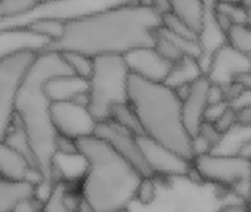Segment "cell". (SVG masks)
I'll return each instance as SVG.
<instances>
[{"mask_svg": "<svg viewBox=\"0 0 251 212\" xmlns=\"http://www.w3.org/2000/svg\"><path fill=\"white\" fill-rule=\"evenodd\" d=\"M235 83H238L244 90H250L251 91V71L242 72L235 78Z\"/></svg>", "mask_w": 251, "mask_h": 212, "instance_id": "cell-29", "label": "cell"}, {"mask_svg": "<svg viewBox=\"0 0 251 212\" xmlns=\"http://www.w3.org/2000/svg\"><path fill=\"white\" fill-rule=\"evenodd\" d=\"M50 118L56 134L73 142L95 136L98 126L86 106L74 102L50 103Z\"/></svg>", "mask_w": 251, "mask_h": 212, "instance_id": "cell-8", "label": "cell"}, {"mask_svg": "<svg viewBox=\"0 0 251 212\" xmlns=\"http://www.w3.org/2000/svg\"><path fill=\"white\" fill-rule=\"evenodd\" d=\"M37 52L20 50L0 58V143L15 120V97Z\"/></svg>", "mask_w": 251, "mask_h": 212, "instance_id": "cell-6", "label": "cell"}, {"mask_svg": "<svg viewBox=\"0 0 251 212\" xmlns=\"http://www.w3.org/2000/svg\"><path fill=\"white\" fill-rule=\"evenodd\" d=\"M68 66L70 72L81 80L89 81L92 71H93V59L89 56H84L81 53H74V52H67V53H59Z\"/></svg>", "mask_w": 251, "mask_h": 212, "instance_id": "cell-21", "label": "cell"}, {"mask_svg": "<svg viewBox=\"0 0 251 212\" xmlns=\"http://www.w3.org/2000/svg\"><path fill=\"white\" fill-rule=\"evenodd\" d=\"M160 27L161 17L151 2H114L106 8L67 20L59 39L49 43L45 50L74 52L92 59L124 56L136 49L154 47Z\"/></svg>", "mask_w": 251, "mask_h": 212, "instance_id": "cell-1", "label": "cell"}, {"mask_svg": "<svg viewBox=\"0 0 251 212\" xmlns=\"http://www.w3.org/2000/svg\"><path fill=\"white\" fill-rule=\"evenodd\" d=\"M87 88L89 84L86 80H81L73 74H65L48 80L45 84V94L50 103L74 102L87 108L89 105Z\"/></svg>", "mask_w": 251, "mask_h": 212, "instance_id": "cell-14", "label": "cell"}, {"mask_svg": "<svg viewBox=\"0 0 251 212\" xmlns=\"http://www.w3.org/2000/svg\"><path fill=\"white\" fill-rule=\"evenodd\" d=\"M229 106L233 111H239V109L248 108V106H251V91L242 88L239 91V94L233 100L229 102Z\"/></svg>", "mask_w": 251, "mask_h": 212, "instance_id": "cell-26", "label": "cell"}, {"mask_svg": "<svg viewBox=\"0 0 251 212\" xmlns=\"http://www.w3.org/2000/svg\"><path fill=\"white\" fill-rule=\"evenodd\" d=\"M217 212H251L250 203L247 202H232V203H226L223 205Z\"/></svg>", "mask_w": 251, "mask_h": 212, "instance_id": "cell-27", "label": "cell"}, {"mask_svg": "<svg viewBox=\"0 0 251 212\" xmlns=\"http://www.w3.org/2000/svg\"><path fill=\"white\" fill-rule=\"evenodd\" d=\"M208 80L205 77H201L191 84L188 94L182 100V121L191 139L197 136L201 124L204 123V114L208 106Z\"/></svg>", "mask_w": 251, "mask_h": 212, "instance_id": "cell-13", "label": "cell"}, {"mask_svg": "<svg viewBox=\"0 0 251 212\" xmlns=\"http://www.w3.org/2000/svg\"><path fill=\"white\" fill-rule=\"evenodd\" d=\"M95 136L103 140L121 159L135 168L142 178H154L139 146V137L118 127L112 121H103L96 126Z\"/></svg>", "mask_w": 251, "mask_h": 212, "instance_id": "cell-9", "label": "cell"}, {"mask_svg": "<svg viewBox=\"0 0 251 212\" xmlns=\"http://www.w3.org/2000/svg\"><path fill=\"white\" fill-rule=\"evenodd\" d=\"M214 8L225 14L232 25H247V11L241 2H214Z\"/></svg>", "mask_w": 251, "mask_h": 212, "instance_id": "cell-23", "label": "cell"}, {"mask_svg": "<svg viewBox=\"0 0 251 212\" xmlns=\"http://www.w3.org/2000/svg\"><path fill=\"white\" fill-rule=\"evenodd\" d=\"M36 183L0 178V212H14L24 200L34 196Z\"/></svg>", "mask_w": 251, "mask_h": 212, "instance_id": "cell-16", "label": "cell"}, {"mask_svg": "<svg viewBox=\"0 0 251 212\" xmlns=\"http://www.w3.org/2000/svg\"><path fill=\"white\" fill-rule=\"evenodd\" d=\"M108 121H112L114 124H117L118 127L124 128L126 131L132 133L136 137H142L144 136L141 123H139L135 111L132 109V106L129 103H121V105L114 106V108L111 109Z\"/></svg>", "mask_w": 251, "mask_h": 212, "instance_id": "cell-19", "label": "cell"}, {"mask_svg": "<svg viewBox=\"0 0 251 212\" xmlns=\"http://www.w3.org/2000/svg\"><path fill=\"white\" fill-rule=\"evenodd\" d=\"M213 126L223 136L225 133H227L230 128H233L236 126V114H235V111L229 106V108L223 112V115Z\"/></svg>", "mask_w": 251, "mask_h": 212, "instance_id": "cell-24", "label": "cell"}, {"mask_svg": "<svg viewBox=\"0 0 251 212\" xmlns=\"http://www.w3.org/2000/svg\"><path fill=\"white\" fill-rule=\"evenodd\" d=\"M170 12L198 37L204 24L205 2H201V0H175V2H170Z\"/></svg>", "mask_w": 251, "mask_h": 212, "instance_id": "cell-17", "label": "cell"}, {"mask_svg": "<svg viewBox=\"0 0 251 212\" xmlns=\"http://www.w3.org/2000/svg\"><path fill=\"white\" fill-rule=\"evenodd\" d=\"M132 75L151 83H164L172 64L158 55L154 47H142L123 56Z\"/></svg>", "mask_w": 251, "mask_h": 212, "instance_id": "cell-12", "label": "cell"}, {"mask_svg": "<svg viewBox=\"0 0 251 212\" xmlns=\"http://www.w3.org/2000/svg\"><path fill=\"white\" fill-rule=\"evenodd\" d=\"M138 140L145 162L154 178H176L189 175L192 170L191 162L145 136Z\"/></svg>", "mask_w": 251, "mask_h": 212, "instance_id": "cell-10", "label": "cell"}, {"mask_svg": "<svg viewBox=\"0 0 251 212\" xmlns=\"http://www.w3.org/2000/svg\"><path fill=\"white\" fill-rule=\"evenodd\" d=\"M86 161L80 194L93 212H126L136 199L141 174L96 136L75 142Z\"/></svg>", "mask_w": 251, "mask_h": 212, "instance_id": "cell-3", "label": "cell"}, {"mask_svg": "<svg viewBox=\"0 0 251 212\" xmlns=\"http://www.w3.org/2000/svg\"><path fill=\"white\" fill-rule=\"evenodd\" d=\"M126 212H129V211H126Z\"/></svg>", "mask_w": 251, "mask_h": 212, "instance_id": "cell-31", "label": "cell"}, {"mask_svg": "<svg viewBox=\"0 0 251 212\" xmlns=\"http://www.w3.org/2000/svg\"><path fill=\"white\" fill-rule=\"evenodd\" d=\"M192 171L200 180L223 187L251 183V161L232 155L205 153L192 161Z\"/></svg>", "mask_w": 251, "mask_h": 212, "instance_id": "cell-7", "label": "cell"}, {"mask_svg": "<svg viewBox=\"0 0 251 212\" xmlns=\"http://www.w3.org/2000/svg\"><path fill=\"white\" fill-rule=\"evenodd\" d=\"M201 77H204V72L198 59L191 56H183L180 61L172 65L170 72L163 84H166L172 90H176L183 85H191Z\"/></svg>", "mask_w": 251, "mask_h": 212, "instance_id": "cell-18", "label": "cell"}, {"mask_svg": "<svg viewBox=\"0 0 251 212\" xmlns=\"http://www.w3.org/2000/svg\"><path fill=\"white\" fill-rule=\"evenodd\" d=\"M241 5L247 11V25L251 28V0H247V2H241Z\"/></svg>", "mask_w": 251, "mask_h": 212, "instance_id": "cell-30", "label": "cell"}, {"mask_svg": "<svg viewBox=\"0 0 251 212\" xmlns=\"http://www.w3.org/2000/svg\"><path fill=\"white\" fill-rule=\"evenodd\" d=\"M0 178L11 181H30L36 184L39 181H45L40 174L36 172L33 167L5 142L0 143Z\"/></svg>", "mask_w": 251, "mask_h": 212, "instance_id": "cell-15", "label": "cell"}, {"mask_svg": "<svg viewBox=\"0 0 251 212\" xmlns=\"http://www.w3.org/2000/svg\"><path fill=\"white\" fill-rule=\"evenodd\" d=\"M247 71H251L248 59L226 43L211 55L204 69V77L210 84L225 90L239 74Z\"/></svg>", "mask_w": 251, "mask_h": 212, "instance_id": "cell-11", "label": "cell"}, {"mask_svg": "<svg viewBox=\"0 0 251 212\" xmlns=\"http://www.w3.org/2000/svg\"><path fill=\"white\" fill-rule=\"evenodd\" d=\"M67 190V184L62 180L53 183L49 196L43 202L42 212H70L64 203V193Z\"/></svg>", "mask_w": 251, "mask_h": 212, "instance_id": "cell-22", "label": "cell"}, {"mask_svg": "<svg viewBox=\"0 0 251 212\" xmlns=\"http://www.w3.org/2000/svg\"><path fill=\"white\" fill-rule=\"evenodd\" d=\"M227 108H229V103H226V102L217 103V105H208L205 109V114H204V123L214 124Z\"/></svg>", "mask_w": 251, "mask_h": 212, "instance_id": "cell-25", "label": "cell"}, {"mask_svg": "<svg viewBox=\"0 0 251 212\" xmlns=\"http://www.w3.org/2000/svg\"><path fill=\"white\" fill-rule=\"evenodd\" d=\"M127 103L135 111L144 136L192 164V139L182 121V102L163 83H151L130 74Z\"/></svg>", "mask_w": 251, "mask_h": 212, "instance_id": "cell-4", "label": "cell"}, {"mask_svg": "<svg viewBox=\"0 0 251 212\" xmlns=\"http://www.w3.org/2000/svg\"><path fill=\"white\" fill-rule=\"evenodd\" d=\"M226 43L244 55L248 62L251 61V28L248 25H232L226 33Z\"/></svg>", "mask_w": 251, "mask_h": 212, "instance_id": "cell-20", "label": "cell"}, {"mask_svg": "<svg viewBox=\"0 0 251 212\" xmlns=\"http://www.w3.org/2000/svg\"><path fill=\"white\" fill-rule=\"evenodd\" d=\"M71 74L62 56L39 52L24 75L15 97V118L23 127L39 162L45 181L53 183V158L58 134L50 118V102L45 94L48 80Z\"/></svg>", "mask_w": 251, "mask_h": 212, "instance_id": "cell-2", "label": "cell"}, {"mask_svg": "<svg viewBox=\"0 0 251 212\" xmlns=\"http://www.w3.org/2000/svg\"><path fill=\"white\" fill-rule=\"evenodd\" d=\"M130 71L123 56L93 58V71L87 81V109L95 121H108L111 109L117 105L127 103Z\"/></svg>", "mask_w": 251, "mask_h": 212, "instance_id": "cell-5", "label": "cell"}, {"mask_svg": "<svg viewBox=\"0 0 251 212\" xmlns=\"http://www.w3.org/2000/svg\"><path fill=\"white\" fill-rule=\"evenodd\" d=\"M236 114V126L241 127H250L251 128V106L239 111H235Z\"/></svg>", "mask_w": 251, "mask_h": 212, "instance_id": "cell-28", "label": "cell"}]
</instances>
